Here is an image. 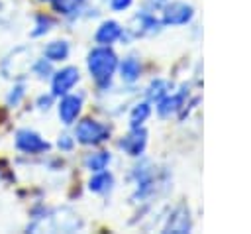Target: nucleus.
<instances>
[{
    "mask_svg": "<svg viewBox=\"0 0 251 234\" xmlns=\"http://www.w3.org/2000/svg\"><path fill=\"white\" fill-rule=\"evenodd\" d=\"M86 67L90 77L96 81V85L100 88H106L110 87L112 75L118 69V55L110 49V45H98L88 53Z\"/></svg>",
    "mask_w": 251,
    "mask_h": 234,
    "instance_id": "nucleus-1",
    "label": "nucleus"
},
{
    "mask_svg": "<svg viewBox=\"0 0 251 234\" xmlns=\"http://www.w3.org/2000/svg\"><path fill=\"white\" fill-rule=\"evenodd\" d=\"M108 136H110V128L98 120H92V118L80 120L75 128V138L82 146H98V144L106 142Z\"/></svg>",
    "mask_w": 251,
    "mask_h": 234,
    "instance_id": "nucleus-2",
    "label": "nucleus"
},
{
    "mask_svg": "<svg viewBox=\"0 0 251 234\" xmlns=\"http://www.w3.org/2000/svg\"><path fill=\"white\" fill-rule=\"evenodd\" d=\"M31 65V57H29V49L27 47H18L16 51H12L0 65V71L4 77H24V73L29 69Z\"/></svg>",
    "mask_w": 251,
    "mask_h": 234,
    "instance_id": "nucleus-3",
    "label": "nucleus"
},
{
    "mask_svg": "<svg viewBox=\"0 0 251 234\" xmlns=\"http://www.w3.org/2000/svg\"><path fill=\"white\" fill-rule=\"evenodd\" d=\"M14 144H16V147H18L22 153H31V155H35V153H43V151L49 149L47 140H43L37 132L29 130V128H22V130H18V132H16V140H14Z\"/></svg>",
    "mask_w": 251,
    "mask_h": 234,
    "instance_id": "nucleus-4",
    "label": "nucleus"
},
{
    "mask_svg": "<svg viewBox=\"0 0 251 234\" xmlns=\"http://www.w3.org/2000/svg\"><path fill=\"white\" fill-rule=\"evenodd\" d=\"M78 79H80V73L76 67H63V69L55 71L51 77V94L65 96L78 83Z\"/></svg>",
    "mask_w": 251,
    "mask_h": 234,
    "instance_id": "nucleus-5",
    "label": "nucleus"
},
{
    "mask_svg": "<svg viewBox=\"0 0 251 234\" xmlns=\"http://www.w3.org/2000/svg\"><path fill=\"white\" fill-rule=\"evenodd\" d=\"M194 8L184 2H171L163 6V24L165 26H184L192 20Z\"/></svg>",
    "mask_w": 251,
    "mask_h": 234,
    "instance_id": "nucleus-6",
    "label": "nucleus"
},
{
    "mask_svg": "<svg viewBox=\"0 0 251 234\" xmlns=\"http://www.w3.org/2000/svg\"><path fill=\"white\" fill-rule=\"evenodd\" d=\"M80 110H82V94H69V92H67V94L61 98L59 108H57L59 120H61L65 126H71V124L78 118Z\"/></svg>",
    "mask_w": 251,
    "mask_h": 234,
    "instance_id": "nucleus-7",
    "label": "nucleus"
},
{
    "mask_svg": "<svg viewBox=\"0 0 251 234\" xmlns=\"http://www.w3.org/2000/svg\"><path fill=\"white\" fill-rule=\"evenodd\" d=\"M145 146H147V132H145L141 126L131 128L129 134H126V136L120 140V147H122L127 155H131V157H139V155L143 153Z\"/></svg>",
    "mask_w": 251,
    "mask_h": 234,
    "instance_id": "nucleus-8",
    "label": "nucleus"
},
{
    "mask_svg": "<svg viewBox=\"0 0 251 234\" xmlns=\"http://www.w3.org/2000/svg\"><path fill=\"white\" fill-rule=\"evenodd\" d=\"M122 31H124V28L116 20H106L98 26V29L94 33V39H96L98 45H112L114 41L120 39Z\"/></svg>",
    "mask_w": 251,
    "mask_h": 234,
    "instance_id": "nucleus-9",
    "label": "nucleus"
},
{
    "mask_svg": "<svg viewBox=\"0 0 251 234\" xmlns=\"http://www.w3.org/2000/svg\"><path fill=\"white\" fill-rule=\"evenodd\" d=\"M135 22H137V29H129L131 35H151V33H157L163 26V22H159L149 10H143L135 16Z\"/></svg>",
    "mask_w": 251,
    "mask_h": 234,
    "instance_id": "nucleus-10",
    "label": "nucleus"
},
{
    "mask_svg": "<svg viewBox=\"0 0 251 234\" xmlns=\"http://www.w3.org/2000/svg\"><path fill=\"white\" fill-rule=\"evenodd\" d=\"M182 100H184L182 92H178V94H165L161 100H157V114L161 118H169V116L176 114L182 108Z\"/></svg>",
    "mask_w": 251,
    "mask_h": 234,
    "instance_id": "nucleus-11",
    "label": "nucleus"
},
{
    "mask_svg": "<svg viewBox=\"0 0 251 234\" xmlns=\"http://www.w3.org/2000/svg\"><path fill=\"white\" fill-rule=\"evenodd\" d=\"M190 230V216H188V208L178 206L173 216H169L167 224H165V232H188Z\"/></svg>",
    "mask_w": 251,
    "mask_h": 234,
    "instance_id": "nucleus-12",
    "label": "nucleus"
},
{
    "mask_svg": "<svg viewBox=\"0 0 251 234\" xmlns=\"http://www.w3.org/2000/svg\"><path fill=\"white\" fill-rule=\"evenodd\" d=\"M118 67H120V77L124 83H135L141 75V63L133 55H129L122 63H118Z\"/></svg>",
    "mask_w": 251,
    "mask_h": 234,
    "instance_id": "nucleus-13",
    "label": "nucleus"
},
{
    "mask_svg": "<svg viewBox=\"0 0 251 234\" xmlns=\"http://www.w3.org/2000/svg\"><path fill=\"white\" fill-rule=\"evenodd\" d=\"M69 51H71V45L65 39H57L43 47V57L49 59L51 63H57V61H65L69 57Z\"/></svg>",
    "mask_w": 251,
    "mask_h": 234,
    "instance_id": "nucleus-14",
    "label": "nucleus"
},
{
    "mask_svg": "<svg viewBox=\"0 0 251 234\" xmlns=\"http://www.w3.org/2000/svg\"><path fill=\"white\" fill-rule=\"evenodd\" d=\"M112 185H114V177L106 169L104 171H96L94 177L88 181V189L92 193H98V195H106L112 189Z\"/></svg>",
    "mask_w": 251,
    "mask_h": 234,
    "instance_id": "nucleus-15",
    "label": "nucleus"
},
{
    "mask_svg": "<svg viewBox=\"0 0 251 234\" xmlns=\"http://www.w3.org/2000/svg\"><path fill=\"white\" fill-rule=\"evenodd\" d=\"M110 159H112V155H110L108 151H94V153H88V155L84 157V167H86L88 171H92V173L104 171V169L108 167Z\"/></svg>",
    "mask_w": 251,
    "mask_h": 234,
    "instance_id": "nucleus-16",
    "label": "nucleus"
},
{
    "mask_svg": "<svg viewBox=\"0 0 251 234\" xmlns=\"http://www.w3.org/2000/svg\"><path fill=\"white\" fill-rule=\"evenodd\" d=\"M149 114H151V104H149V102H139V104H135V106L131 108V112H129V124H131V128L143 126V122L149 118Z\"/></svg>",
    "mask_w": 251,
    "mask_h": 234,
    "instance_id": "nucleus-17",
    "label": "nucleus"
},
{
    "mask_svg": "<svg viewBox=\"0 0 251 234\" xmlns=\"http://www.w3.org/2000/svg\"><path fill=\"white\" fill-rule=\"evenodd\" d=\"M145 94H147L149 100H155V102H157V100H161L165 94H169V83L163 81V79H155V81H151V85L147 87Z\"/></svg>",
    "mask_w": 251,
    "mask_h": 234,
    "instance_id": "nucleus-18",
    "label": "nucleus"
},
{
    "mask_svg": "<svg viewBox=\"0 0 251 234\" xmlns=\"http://www.w3.org/2000/svg\"><path fill=\"white\" fill-rule=\"evenodd\" d=\"M82 4H84V0H53L55 12H59V14H63V16H73V14H76Z\"/></svg>",
    "mask_w": 251,
    "mask_h": 234,
    "instance_id": "nucleus-19",
    "label": "nucleus"
},
{
    "mask_svg": "<svg viewBox=\"0 0 251 234\" xmlns=\"http://www.w3.org/2000/svg\"><path fill=\"white\" fill-rule=\"evenodd\" d=\"M51 28H53V20H51L49 16H45V14H37V16H35V26H33V29H31V37H41V35H45Z\"/></svg>",
    "mask_w": 251,
    "mask_h": 234,
    "instance_id": "nucleus-20",
    "label": "nucleus"
},
{
    "mask_svg": "<svg viewBox=\"0 0 251 234\" xmlns=\"http://www.w3.org/2000/svg\"><path fill=\"white\" fill-rule=\"evenodd\" d=\"M24 96H25V85L24 83H18V85H14L10 88V92L6 96V102H8V106H18Z\"/></svg>",
    "mask_w": 251,
    "mask_h": 234,
    "instance_id": "nucleus-21",
    "label": "nucleus"
},
{
    "mask_svg": "<svg viewBox=\"0 0 251 234\" xmlns=\"http://www.w3.org/2000/svg\"><path fill=\"white\" fill-rule=\"evenodd\" d=\"M31 71L39 77V79H47V77H51V73H53V69H51V61L49 59H37L33 65H31Z\"/></svg>",
    "mask_w": 251,
    "mask_h": 234,
    "instance_id": "nucleus-22",
    "label": "nucleus"
},
{
    "mask_svg": "<svg viewBox=\"0 0 251 234\" xmlns=\"http://www.w3.org/2000/svg\"><path fill=\"white\" fill-rule=\"evenodd\" d=\"M57 146H59V149L71 151V149H73V146H75V140H73L69 134H63V136H59V140H57Z\"/></svg>",
    "mask_w": 251,
    "mask_h": 234,
    "instance_id": "nucleus-23",
    "label": "nucleus"
},
{
    "mask_svg": "<svg viewBox=\"0 0 251 234\" xmlns=\"http://www.w3.org/2000/svg\"><path fill=\"white\" fill-rule=\"evenodd\" d=\"M131 2L133 0H110V8L116 10V12H124V10H127L131 6Z\"/></svg>",
    "mask_w": 251,
    "mask_h": 234,
    "instance_id": "nucleus-24",
    "label": "nucleus"
},
{
    "mask_svg": "<svg viewBox=\"0 0 251 234\" xmlns=\"http://www.w3.org/2000/svg\"><path fill=\"white\" fill-rule=\"evenodd\" d=\"M51 102H53V94H41V96L37 98V108H39V110H49Z\"/></svg>",
    "mask_w": 251,
    "mask_h": 234,
    "instance_id": "nucleus-25",
    "label": "nucleus"
}]
</instances>
